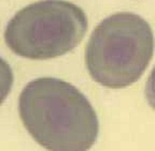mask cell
<instances>
[{
    "instance_id": "1",
    "label": "cell",
    "mask_w": 155,
    "mask_h": 151,
    "mask_svg": "<svg viewBox=\"0 0 155 151\" xmlns=\"http://www.w3.org/2000/svg\"><path fill=\"white\" fill-rule=\"evenodd\" d=\"M19 117L32 138L48 151H88L99 133V121L87 98L73 85L40 77L25 86Z\"/></svg>"
},
{
    "instance_id": "2",
    "label": "cell",
    "mask_w": 155,
    "mask_h": 151,
    "mask_svg": "<svg viewBox=\"0 0 155 151\" xmlns=\"http://www.w3.org/2000/svg\"><path fill=\"white\" fill-rule=\"evenodd\" d=\"M153 50L154 36L148 22L134 13L120 12L94 29L85 49V63L96 83L122 89L142 76Z\"/></svg>"
},
{
    "instance_id": "3",
    "label": "cell",
    "mask_w": 155,
    "mask_h": 151,
    "mask_svg": "<svg viewBox=\"0 0 155 151\" xmlns=\"http://www.w3.org/2000/svg\"><path fill=\"white\" fill-rule=\"evenodd\" d=\"M87 31V17L65 0H41L23 8L8 23L5 41L13 53L31 60L59 57L77 47Z\"/></svg>"
},
{
    "instance_id": "4",
    "label": "cell",
    "mask_w": 155,
    "mask_h": 151,
    "mask_svg": "<svg viewBox=\"0 0 155 151\" xmlns=\"http://www.w3.org/2000/svg\"><path fill=\"white\" fill-rule=\"evenodd\" d=\"M14 82V75L9 63L0 57V105L9 96Z\"/></svg>"
},
{
    "instance_id": "5",
    "label": "cell",
    "mask_w": 155,
    "mask_h": 151,
    "mask_svg": "<svg viewBox=\"0 0 155 151\" xmlns=\"http://www.w3.org/2000/svg\"><path fill=\"white\" fill-rule=\"evenodd\" d=\"M145 98L153 109H155V65L145 85Z\"/></svg>"
}]
</instances>
